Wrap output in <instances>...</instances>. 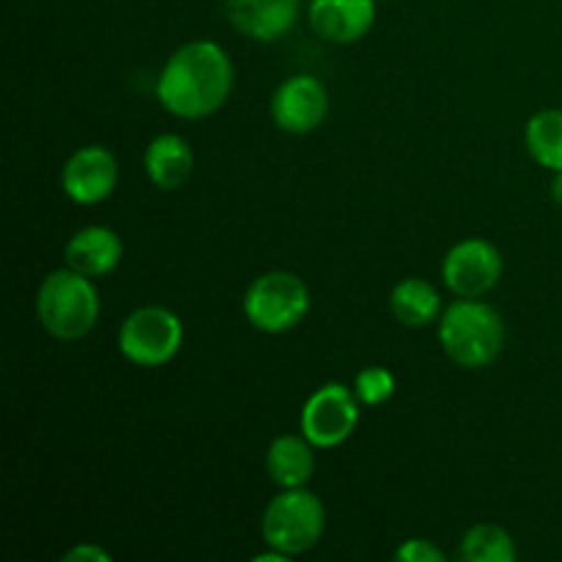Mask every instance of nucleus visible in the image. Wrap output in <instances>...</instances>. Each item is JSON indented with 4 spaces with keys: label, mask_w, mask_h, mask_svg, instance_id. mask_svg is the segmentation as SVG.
<instances>
[{
    "label": "nucleus",
    "mask_w": 562,
    "mask_h": 562,
    "mask_svg": "<svg viewBox=\"0 0 562 562\" xmlns=\"http://www.w3.org/2000/svg\"><path fill=\"white\" fill-rule=\"evenodd\" d=\"M355 395L362 406H382L393 398L395 376L382 366H368L357 373Z\"/></svg>",
    "instance_id": "nucleus-19"
},
{
    "label": "nucleus",
    "mask_w": 562,
    "mask_h": 562,
    "mask_svg": "<svg viewBox=\"0 0 562 562\" xmlns=\"http://www.w3.org/2000/svg\"><path fill=\"white\" fill-rule=\"evenodd\" d=\"M459 554L467 562H516V543L499 525H475L461 538Z\"/></svg>",
    "instance_id": "nucleus-18"
},
{
    "label": "nucleus",
    "mask_w": 562,
    "mask_h": 562,
    "mask_svg": "<svg viewBox=\"0 0 562 562\" xmlns=\"http://www.w3.org/2000/svg\"><path fill=\"white\" fill-rule=\"evenodd\" d=\"M307 437L296 434H283L274 439L267 450V472L280 488H302L313 477L316 470V456Z\"/></svg>",
    "instance_id": "nucleus-15"
},
{
    "label": "nucleus",
    "mask_w": 562,
    "mask_h": 562,
    "mask_svg": "<svg viewBox=\"0 0 562 562\" xmlns=\"http://www.w3.org/2000/svg\"><path fill=\"white\" fill-rule=\"evenodd\" d=\"M390 311L404 327H428L442 313V296L428 280L404 278L390 291Z\"/></svg>",
    "instance_id": "nucleus-16"
},
{
    "label": "nucleus",
    "mask_w": 562,
    "mask_h": 562,
    "mask_svg": "<svg viewBox=\"0 0 562 562\" xmlns=\"http://www.w3.org/2000/svg\"><path fill=\"white\" fill-rule=\"evenodd\" d=\"M184 344V324L162 305L137 307L119 329V349L137 368H162Z\"/></svg>",
    "instance_id": "nucleus-6"
},
{
    "label": "nucleus",
    "mask_w": 562,
    "mask_h": 562,
    "mask_svg": "<svg viewBox=\"0 0 562 562\" xmlns=\"http://www.w3.org/2000/svg\"><path fill=\"white\" fill-rule=\"evenodd\" d=\"M439 346L459 368H488L503 355V316L481 300L453 302L439 318Z\"/></svg>",
    "instance_id": "nucleus-2"
},
{
    "label": "nucleus",
    "mask_w": 562,
    "mask_h": 562,
    "mask_svg": "<svg viewBox=\"0 0 562 562\" xmlns=\"http://www.w3.org/2000/svg\"><path fill=\"white\" fill-rule=\"evenodd\" d=\"M307 22L329 44L360 42L376 22V0H311Z\"/></svg>",
    "instance_id": "nucleus-11"
},
{
    "label": "nucleus",
    "mask_w": 562,
    "mask_h": 562,
    "mask_svg": "<svg viewBox=\"0 0 562 562\" xmlns=\"http://www.w3.org/2000/svg\"><path fill=\"white\" fill-rule=\"evenodd\" d=\"M252 560H256V562H289V554H283V552H278V549L269 547V552L256 554Z\"/></svg>",
    "instance_id": "nucleus-22"
},
{
    "label": "nucleus",
    "mask_w": 562,
    "mask_h": 562,
    "mask_svg": "<svg viewBox=\"0 0 562 562\" xmlns=\"http://www.w3.org/2000/svg\"><path fill=\"white\" fill-rule=\"evenodd\" d=\"M143 168L157 190L173 192L184 187L195 170V151L181 135H159L148 143Z\"/></svg>",
    "instance_id": "nucleus-14"
},
{
    "label": "nucleus",
    "mask_w": 562,
    "mask_h": 562,
    "mask_svg": "<svg viewBox=\"0 0 562 562\" xmlns=\"http://www.w3.org/2000/svg\"><path fill=\"white\" fill-rule=\"evenodd\" d=\"M99 291L93 278L64 267L49 272L36 291L38 324L58 340H80L97 327Z\"/></svg>",
    "instance_id": "nucleus-3"
},
{
    "label": "nucleus",
    "mask_w": 562,
    "mask_h": 562,
    "mask_svg": "<svg viewBox=\"0 0 562 562\" xmlns=\"http://www.w3.org/2000/svg\"><path fill=\"white\" fill-rule=\"evenodd\" d=\"M234 88V64L217 42H190L165 60L157 77V99L170 115L184 121L217 113Z\"/></svg>",
    "instance_id": "nucleus-1"
},
{
    "label": "nucleus",
    "mask_w": 562,
    "mask_h": 562,
    "mask_svg": "<svg viewBox=\"0 0 562 562\" xmlns=\"http://www.w3.org/2000/svg\"><path fill=\"white\" fill-rule=\"evenodd\" d=\"M119 184V162L104 146H82L66 159L60 170V187L66 198L80 206L108 201Z\"/></svg>",
    "instance_id": "nucleus-10"
},
{
    "label": "nucleus",
    "mask_w": 562,
    "mask_h": 562,
    "mask_svg": "<svg viewBox=\"0 0 562 562\" xmlns=\"http://www.w3.org/2000/svg\"><path fill=\"white\" fill-rule=\"evenodd\" d=\"M552 198H554V203H558V206H562V170H558V173H554V179H552Z\"/></svg>",
    "instance_id": "nucleus-23"
},
{
    "label": "nucleus",
    "mask_w": 562,
    "mask_h": 562,
    "mask_svg": "<svg viewBox=\"0 0 562 562\" xmlns=\"http://www.w3.org/2000/svg\"><path fill=\"white\" fill-rule=\"evenodd\" d=\"M327 527V510L313 492L302 488H283L278 497L269 499L261 519V532L267 547L296 558L305 554L322 541Z\"/></svg>",
    "instance_id": "nucleus-4"
},
{
    "label": "nucleus",
    "mask_w": 562,
    "mask_h": 562,
    "mask_svg": "<svg viewBox=\"0 0 562 562\" xmlns=\"http://www.w3.org/2000/svg\"><path fill=\"white\" fill-rule=\"evenodd\" d=\"M272 121L289 135H307L324 124L329 113V93L313 75H294L272 93Z\"/></svg>",
    "instance_id": "nucleus-9"
},
{
    "label": "nucleus",
    "mask_w": 562,
    "mask_h": 562,
    "mask_svg": "<svg viewBox=\"0 0 562 562\" xmlns=\"http://www.w3.org/2000/svg\"><path fill=\"white\" fill-rule=\"evenodd\" d=\"M525 143L541 168L562 170V110H541L527 121Z\"/></svg>",
    "instance_id": "nucleus-17"
},
{
    "label": "nucleus",
    "mask_w": 562,
    "mask_h": 562,
    "mask_svg": "<svg viewBox=\"0 0 562 562\" xmlns=\"http://www.w3.org/2000/svg\"><path fill=\"white\" fill-rule=\"evenodd\" d=\"M241 311L247 322L261 333H289L296 324L305 322L311 311V289L300 274L274 269L252 280L241 300Z\"/></svg>",
    "instance_id": "nucleus-5"
},
{
    "label": "nucleus",
    "mask_w": 562,
    "mask_h": 562,
    "mask_svg": "<svg viewBox=\"0 0 562 562\" xmlns=\"http://www.w3.org/2000/svg\"><path fill=\"white\" fill-rule=\"evenodd\" d=\"M395 560H401V562H445L448 558H445V552L437 547V543L426 541V538H409V541H404V547H398Z\"/></svg>",
    "instance_id": "nucleus-20"
},
{
    "label": "nucleus",
    "mask_w": 562,
    "mask_h": 562,
    "mask_svg": "<svg viewBox=\"0 0 562 562\" xmlns=\"http://www.w3.org/2000/svg\"><path fill=\"white\" fill-rule=\"evenodd\" d=\"M225 16L252 42H278L300 20V0H225Z\"/></svg>",
    "instance_id": "nucleus-12"
},
{
    "label": "nucleus",
    "mask_w": 562,
    "mask_h": 562,
    "mask_svg": "<svg viewBox=\"0 0 562 562\" xmlns=\"http://www.w3.org/2000/svg\"><path fill=\"white\" fill-rule=\"evenodd\" d=\"M64 560H99V562H110V552H104V549L99 547H86V543H80V547H75L71 552H66Z\"/></svg>",
    "instance_id": "nucleus-21"
},
{
    "label": "nucleus",
    "mask_w": 562,
    "mask_h": 562,
    "mask_svg": "<svg viewBox=\"0 0 562 562\" xmlns=\"http://www.w3.org/2000/svg\"><path fill=\"white\" fill-rule=\"evenodd\" d=\"M360 406L355 390L346 384H322L302 406L300 431L305 434L313 448H338L355 434L357 423H360Z\"/></svg>",
    "instance_id": "nucleus-7"
},
{
    "label": "nucleus",
    "mask_w": 562,
    "mask_h": 562,
    "mask_svg": "<svg viewBox=\"0 0 562 562\" xmlns=\"http://www.w3.org/2000/svg\"><path fill=\"white\" fill-rule=\"evenodd\" d=\"M124 258V241L108 225H88L66 241L64 261L86 278H104Z\"/></svg>",
    "instance_id": "nucleus-13"
},
{
    "label": "nucleus",
    "mask_w": 562,
    "mask_h": 562,
    "mask_svg": "<svg viewBox=\"0 0 562 562\" xmlns=\"http://www.w3.org/2000/svg\"><path fill=\"white\" fill-rule=\"evenodd\" d=\"M503 256L486 239H464L448 250L442 280L459 300H481L503 278Z\"/></svg>",
    "instance_id": "nucleus-8"
}]
</instances>
